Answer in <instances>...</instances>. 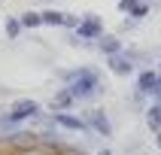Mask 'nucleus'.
<instances>
[{"label": "nucleus", "mask_w": 161, "mask_h": 155, "mask_svg": "<svg viewBox=\"0 0 161 155\" xmlns=\"http://www.w3.org/2000/svg\"><path fill=\"white\" fill-rule=\"evenodd\" d=\"M27 113H34V103H27V100H25V103H18V107H15V113H12V116L21 119V116H27Z\"/></svg>", "instance_id": "nucleus-1"}]
</instances>
